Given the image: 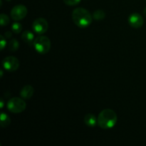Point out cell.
<instances>
[{"mask_svg": "<svg viewBox=\"0 0 146 146\" xmlns=\"http://www.w3.org/2000/svg\"><path fill=\"white\" fill-rule=\"evenodd\" d=\"M27 12H28L27 8L25 6L22 5V4H19V5L15 6L11 9L10 15L13 20L19 21V20L23 19L27 16Z\"/></svg>", "mask_w": 146, "mask_h": 146, "instance_id": "obj_5", "label": "cell"}, {"mask_svg": "<svg viewBox=\"0 0 146 146\" xmlns=\"http://www.w3.org/2000/svg\"><path fill=\"white\" fill-rule=\"evenodd\" d=\"M34 93V89L31 86L27 85L23 87L20 92V96L24 99H29L33 96Z\"/></svg>", "mask_w": 146, "mask_h": 146, "instance_id": "obj_9", "label": "cell"}, {"mask_svg": "<svg viewBox=\"0 0 146 146\" xmlns=\"http://www.w3.org/2000/svg\"><path fill=\"white\" fill-rule=\"evenodd\" d=\"M0 38H1V41H0V46H1V50L2 51L4 48V47L7 45V41H6V38L4 36L1 35L0 36Z\"/></svg>", "mask_w": 146, "mask_h": 146, "instance_id": "obj_18", "label": "cell"}, {"mask_svg": "<svg viewBox=\"0 0 146 146\" xmlns=\"http://www.w3.org/2000/svg\"><path fill=\"white\" fill-rule=\"evenodd\" d=\"M117 115L111 109H104L98 116V125L103 129H110L115 126L117 123Z\"/></svg>", "mask_w": 146, "mask_h": 146, "instance_id": "obj_1", "label": "cell"}, {"mask_svg": "<svg viewBox=\"0 0 146 146\" xmlns=\"http://www.w3.org/2000/svg\"><path fill=\"white\" fill-rule=\"evenodd\" d=\"M84 123L88 127H94L98 124V118L93 114L88 113L84 118Z\"/></svg>", "mask_w": 146, "mask_h": 146, "instance_id": "obj_10", "label": "cell"}, {"mask_svg": "<svg viewBox=\"0 0 146 146\" xmlns=\"http://www.w3.org/2000/svg\"><path fill=\"white\" fill-rule=\"evenodd\" d=\"M6 1H11V0H6Z\"/></svg>", "mask_w": 146, "mask_h": 146, "instance_id": "obj_23", "label": "cell"}, {"mask_svg": "<svg viewBox=\"0 0 146 146\" xmlns=\"http://www.w3.org/2000/svg\"><path fill=\"white\" fill-rule=\"evenodd\" d=\"M9 22L10 19L8 16L7 14H1V17H0V24H1V26H2V27L7 26L9 24Z\"/></svg>", "mask_w": 146, "mask_h": 146, "instance_id": "obj_15", "label": "cell"}, {"mask_svg": "<svg viewBox=\"0 0 146 146\" xmlns=\"http://www.w3.org/2000/svg\"><path fill=\"white\" fill-rule=\"evenodd\" d=\"M33 44L36 51L41 54H47L50 51L51 46V41L45 36H40L36 38Z\"/></svg>", "mask_w": 146, "mask_h": 146, "instance_id": "obj_3", "label": "cell"}, {"mask_svg": "<svg viewBox=\"0 0 146 146\" xmlns=\"http://www.w3.org/2000/svg\"><path fill=\"white\" fill-rule=\"evenodd\" d=\"M1 123H0V125L2 128H6V127H8L9 125L11 123V119H10L9 117L8 116V115H7L4 113H1Z\"/></svg>", "mask_w": 146, "mask_h": 146, "instance_id": "obj_12", "label": "cell"}, {"mask_svg": "<svg viewBox=\"0 0 146 146\" xmlns=\"http://www.w3.org/2000/svg\"><path fill=\"white\" fill-rule=\"evenodd\" d=\"M3 107H4V101H3V99H1V101H0V108H3Z\"/></svg>", "mask_w": 146, "mask_h": 146, "instance_id": "obj_20", "label": "cell"}, {"mask_svg": "<svg viewBox=\"0 0 146 146\" xmlns=\"http://www.w3.org/2000/svg\"><path fill=\"white\" fill-rule=\"evenodd\" d=\"M11 30L15 34H19L22 30V25L19 22H14L11 27Z\"/></svg>", "mask_w": 146, "mask_h": 146, "instance_id": "obj_16", "label": "cell"}, {"mask_svg": "<svg viewBox=\"0 0 146 146\" xmlns=\"http://www.w3.org/2000/svg\"><path fill=\"white\" fill-rule=\"evenodd\" d=\"M32 28L34 32L38 34H43L46 32L48 24L46 20L44 18H38L33 22Z\"/></svg>", "mask_w": 146, "mask_h": 146, "instance_id": "obj_7", "label": "cell"}, {"mask_svg": "<svg viewBox=\"0 0 146 146\" xmlns=\"http://www.w3.org/2000/svg\"><path fill=\"white\" fill-rule=\"evenodd\" d=\"M19 46V41H17L15 38H13L9 43V49L10 51H16L18 50Z\"/></svg>", "mask_w": 146, "mask_h": 146, "instance_id": "obj_13", "label": "cell"}, {"mask_svg": "<svg viewBox=\"0 0 146 146\" xmlns=\"http://www.w3.org/2000/svg\"><path fill=\"white\" fill-rule=\"evenodd\" d=\"M106 17V14L104 12V11L101 9H98L96 11H94V14H93V17H94V19L98 20V21H101L103 20Z\"/></svg>", "mask_w": 146, "mask_h": 146, "instance_id": "obj_14", "label": "cell"}, {"mask_svg": "<svg viewBox=\"0 0 146 146\" xmlns=\"http://www.w3.org/2000/svg\"><path fill=\"white\" fill-rule=\"evenodd\" d=\"M3 67L7 71L12 72L17 70L19 67V61L18 58L14 56L6 57L2 61Z\"/></svg>", "mask_w": 146, "mask_h": 146, "instance_id": "obj_6", "label": "cell"}, {"mask_svg": "<svg viewBox=\"0 0 146 146\" xmlns=\"http://www.w3.org/2000/svg\"><path fill=\"white\" fill-rule=\"evenodd\" d=\"M21 38L27 44H31L34 39V35L31 31H25L21 34Z\"/></svg>", "mask_w": 146, "mask_h": 146, "instance_id": "obj_11", "label": "cell"}, {"mask_svg": "<svg viewBox=\"0 0 146 146\" xmlns=\"http://www.w3.org/2000/svg\"><path fill=\"white\" fill-rule=\"evenodd\" d=\"M25 101L20 98H12L7 103V108L13 113H20L26 109Z\"/></svg>", "mask_w": 146, "mask_h": 146, "instance_id": "obj_4", "label": "cell"}, {"mask_svg": "<svg viewBox=\"0 0 146 146\" xmlns=\"http://www.w3.org/2000/svg\"><path fill=\"white\" fill-rule=\"evenodd\" d=\"M81 0H64V3L68 6H75L78 4Z\"/></svg>", "mask_w": 146, "mask_h": 146, "instance_id": "obj_17", "label": "cell"}, {"mask_svg": "<svg viewBox=\"0 0 146 146\" xmlns=\"http://www.w3.org/2000/svg\"><path fill=\"white\" fill-rule=\"evenodd\" d=\"M143 13H144V15H145V17H146V8L145 9H144V11H143Z\"/></svg>", "mask_w": 146, "mask_h": 146, "instance_id": "obj_21", "label": "cell"}, {"mask_svg": "<svg viewBox=\"0 0 146 146\" xmlns=\"http://www.w3.org/2000/svg\"><path fill=\"white\" fill-rule=\"evenodd\" d=\"M11 36H12V34H11V31H7V32H5V34H4V37L7 38H11Z\"/></svg>", "mask_w": 146, "mask_h": 146, "instance_id": "obj_19", "label": "cell"}, {"mask_svg": "<svg viewBox=\"0 0 146 146\" xmlns=\"http://www.w3.org/2000/svg\"><path fill=\"white\" fill-rule=\"evenodd\" d=\"M72 19L77 27L86 28L92 22V16L86 9L76 8L72 12Z\"/></svg>", "mask_w": 146, "mask_h": 146, "instance_id": "obj_2", "label": "cell"}, {"mask_svg": "<svg viewBox=\"0 0 146 146\" xmlns=\"http://www.w3.org/2000/svg\"><path fill=\"white\" fill-rule=\"evenodd\" d=\"M143 18L142 16L138 13H134L130 15L128 17V23L130 26L133 28H141L143 25Z\"/></svg>", "mask_w": 146, "mask_h": 146, "instance_id": "obj_8", "label": "cell"}, {"mask_svg": "<svg viewBox=\"0 0 146 146\" xmlns=\"http://www.w3.org/2000/svg\"><path fill=\"white\" fill-rule=\"evenodd\" d=\"M2 76H3V71H1V78L2 77Z\"/></svg>", "mask_w": 146, "mask_h": 146, "instance_id": "obj_22", "label": "cell"}]
</instances>
